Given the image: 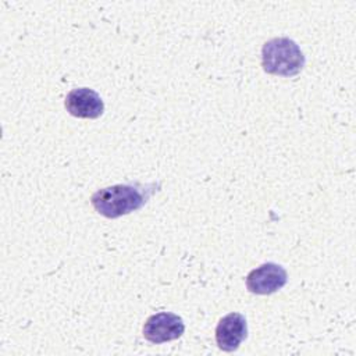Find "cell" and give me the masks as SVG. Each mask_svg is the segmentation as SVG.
Here are the masks:
<instances>
[{"instance_id":"3957f363","label":"cell","mask_w":356,"mask_h":356,"mask_svg":"<svg viewBox=\"0 0 356 356\" xmlns=\"http://www.w3.org/2000/svg\"><path fill=\"white\" fill-rule=\"evenodd\" d=\"M288 281L286 270L273 261L263 263L246 275V288L256 295H271Z\"/></svg>"},{"instance_id":"6da1fadb","label":"cell","mask_w":356,"mask_h":356,"mask_svg":"<svg viewBox=\"0 0 356 356\" xmlns=\"http://www.w3.org/2000/svg\"><path fill=\"white\" fill-rule=\"evenodd\" d=\"M160 184H117L96 191L90 196L95 210L107 218H118L142 209Z\"/></svg>"},{"instance_id":"7a4b0ae2","label":"cell","mask_w":356,"mask_h":356,"mask_svg":"<svg viewBox=\"0 0 356 356\" xmlns=\"http://www.w3.org/2000/svg\"><path fill=\"white\" fill-rule=\"evenodd\" d=\"M261 65L268 74L293 76L305 67V56L292 39L274 38L263 44Z\"/></svg>"},{"instance_id":"5b68a950","label":"cell","mask_w":356,"mask_h":356,"mask_svg":"<svg viewBox=\"0 0 356 356\" xmlns=\"http://www.w3.org/2000/svg\"><path fill=\"white\" fill-rule=\"evenodd\" d=\"M248 337V323L241 313H228L216 327V342L224 352H234Z\"/></svg>"},{"instance_id":"277c9868","label":"cell","mask_w":356,"mask_h":356,"mask_svg":"<svg viewBox=\"0 0 356 356\" xmlns=\"http://www.w3.org/2000/svg\"><path fill=\"white\" fill-rule=\"evenodd\" d=\"M185 331L184 320L170 312H160L150 316L143 325V337L153 343H163L178 339Z\"/></svg>"},{"instance_id":"8992f818","label":"cell","mask_w":356,"mask_h":356,"mask_svg":"<svg viewBox=\"0 0 356 356\" xmlns=\"http://www.w3.org/2000/svg\"><path fill=\"white\" fill-rule=\"evenodd\" d=\"M67 111L78 118H97L104 111V103L97 92L89 88H76L65 96Z\"/></svg>"}]
</instances>
